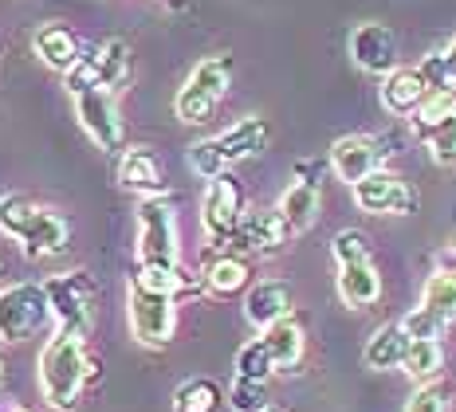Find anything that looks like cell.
I'll return each instance as SVG.
<instances>
[{"instance_id": "cell-1", "label": "cell", "mask_w": 456, "mask_h": 412, "mask_svg": "<svg viewBox=\"0 0 456 412\" xmlns=\"http://www.w3.org/2000/svg\"><path fill=\"white\" fill-rule=\"evenodd\" d=\"M99 373V366L87 358V338L83 334L60 330L40 353V392L52 408L68 412L75 408L83 385Z\"/></svg>"}, {"instance_id": "cell-2", "label": "cell", "mask_w": 456, "mask_h": 412, "mask_svg": "<svg viewBox=\"0 0 456 412\" xmlns=\"http://www.w3.org/2000/svg\"><path fill=\"white\" fill-rule=\"evenodd\" d=\"M228 83H232V60L228 55H208L189 71V79L182 83L174 99L177 118L189 122V126H201L216 114L221 99L228 94Z\"/></svg>"}, {"instance_id": "cell-3", "label": "cell", "mask_w": 456, "mask_h": 412, "mask_svg": "<svg viewBox=\"0 0 456 412\" xmlns=\"http://www.w3.org/2000/svg\"><path fill=\"white\" fill-rule=\"evenodd\" d=\"M138 263L142 267H182L177 213L169 197L138 200Z\"/></svg>"}, {"instance_id": "cell-4", "label": "cell", "mask_w": 456, "mask_h": 412, "mask_svg": "<svg viewBox=\"0 0 456 412\" xmlns=\"http://www.w3.org/2000/svg\"><path fill=\"white\" fill-rule=\"evenodd\" d=\"M126 311H130V330L142 346H166L177 330V299L166 291L130 279V295H126Z\"/></svg>"}, {"instance_id": "cell-5", "label": "cell", "mask_w": 456, "mask_h": 412, "mask_svg": "<svg viewBox=\"0 0 456 412\" xmlns=\"http://www.w3.org/2000/svg\"><path fill=\"white\" fill-rule=\"evenodd\" d=\"M244 220V189L232 174H221L201 193V232L208 244H228Z\"/></svg>"}, {"instance_id": "cell-6", "label": "cell", "mask_w": 456, "mask_h": 412, "mask_svg": "<svg viewBox=\"0 0 456 412\" xmlns=\"http://www.w3.org/2000/svg\"><path fill=\"white\" fill-rule=\"evenodd\" d=\"M52 306H47L44 283H12L0 291V338L4 342H28L47 322Z\"/></svg>"}, {"instance_id": "cell-7", "label": "cell", "mask_w": 456, "mask_h": 412, "mask_svg": "<svg viewBox=\"0 0 456 412\" xmlns=\"http://www.w3.org/2000/svg\"><path fill=\"white\" fill-rule=\"evenodd\" d=\"M413 133L429 146V158L436 166H456V91L429 94L425 107L413 114Z\"/></svg>"}, {"instance_id": "cell-8", "label": "cell", "mask_w": 456, "mask_h": 412, "mask_svg": "<svg viewBox=\"0 0 456 412\" xmlns=\"http://www.w3.org/2000/svg\"><path fill=\"white\" fill-rule=\"evenodd\" d=\"M47 291V306H52V319L60 322V330L68 334H91V295L94 287L83 271H71V275H52L44 283Z\"/></svg>"}, {"instance_id": "cell-9", "label": "cell", "mask_w": 456, "mask_h": 412, "mask_svg": "<svg viewBox=\"0 0 456 412\" xmlns=\"http://www.w3.org/2000/svg\"><path fill=\"white\" fill-rule=\"evenodd\" d=\"M354 205L370 216H413L417 213V189L405 177L378 169L354 185Z\"/></svg>"}, {"instance_id": "cell-10", "label": "cell", "mask_w": 456, "mask_h": 412, "mask_svg": "<svg viewBox=\"0 0 456 412\" xmlns=\"http://www.w3.org/2000/svg\"><path fill=\"white\" fill-rule=\"evenodd\" d=\"M75 118L83 122V130L91 133V141L107 153H118L126 133H122V118L114 107V94L102 87H91L83 94H75Z\"/></svg>"}, {"instance_id": "cell-11", "label": "cell", "mask_w": 456, "mask_h": 412, "mask_svg": "<svg viewBox=\"0 0 456 412\" xmlns=\"http://www.w3.org/2000/svg\"><path fill=\"white\" fill-rule=\"evenodd\" d=\"M350 60L362 67L366 75H386L397 71V36L382 20H366L350 32Z\"/></svg>"}, {"instance_id": "cell-12", "label": "cell", "mask_w": 456, "mask_h": 412, "mask_svg": "<svg viewBox=\"0 0 456 412\" xmlns=\"http://www.w3.org/2000/svg\"><path fill=\"white\" fill-rule=\"evenodd\" d=\"M386 149L382 138H370V133H342V138L330 146V169H335L338 181H346L350 189L358 181H366L370 174H378Z\"/></svg>"}, {"instance_id": "cell-13", "label": "cell", "mask_w": 456, "mask_h": 412, "mask_svg": "<svg viewBox=\"0 0 456 412\" xmlns=\"http://www.w3.org/2000/svg\"><path fill=\"white\" fill-rule=\"evenodd\" d=\"M319 200H322L319 197V166H315V161H303L299 177L283 189L280 205H275V208H280V216L288 220L291 236L307 232V228L319 220Z\"/></svg>"}, {"instance_id": "cell-14", "label": "cell", "mask_w": 456, "mask_h": 412, "mask_svg": "<svg viewBox=\"0 0 456 412\" xmlns=\"http://www.w3.org/2000/svg\"><path fill=\"white\" fill-rule=\"evenodd\" d=\"M288 236H291V228H288V220L280 216V208H256V213H244L232 244L252 255H272L288 244Z\"/></svg>"}, {"instance_id": "cell-15", "label": "cell", "mask_w": 456, "mask_h": 412, "mask_svg": "<svg viewBox=\"0 0 456 412\" xmlns=\"http://www.w3.org/2000/svg\"><path fill=\"white\" fill-rule=\"evenodd\" d=\"M268 138H272L268 118H260V114H248V118L232 122L224 133H216L213 149H216V158H221V166L228 169V166H240V161L256 158V153L268 146Z\"/></svg>"}, {"instance_id": "cell-16", "label": "cell", "mask_w": 456, "mask_h": 412, "mask_svg": "<svg viewBox=\"0 0 456 412\" xmlns=\"http://www.w3.org/2000/svg\"><path fill=\"white\" fill-rule=\"evenodd\" d=\"M433 94L429 79L421 75V67H397L382 79V107L394 118H413L425 107V99Z\"/></svg>"}, {"instance_id": "cell-17", "label": "cell", "mask_w": 456, "mask_h": 412, "mask_svg": "<svg viewBox=\"0 0 456 412\" xmlns=\"http://www.w3.org/2000/svg\"><path fill=\"white\" fill-rule=\"evenodd\" d=\"M288 314H291V287L280 283V279H260L248 291V299H244V319H248L260 334L280 319H288Z\"/></svg>"}, {"instance_id": "cell-18", "label": "cell", "mask_w": 456, "mask_h": 412, "mask_svg": "<svg viewBox=\"0 0 456 412\" xmlns=\"http://www.w3.org/2000/svg\"><path fill=\"white\" fill-rule=\"evenodd\" d=\"M118 185L130 189L138 197H166V177H161V166L150 149H126L118 161Z\"/></svg>"}, {"instance_id": "cell-19", "label": "cell", "mask_w": 456, "mask_h": 412, "mask_svg": "<svg viewBox=\"0 0 456 412\" xmlns=\"http://www.w3.org/2000/svg\"><path fill=\"white\" fill-rule=\"evenodd\" d=\"M68 220H63L60 213H52V208H40L36 213V220L24 228L20 244L24 252L32 255V260H47V255H63L68 252Z\"/></svg>"}, {"instance_id": "cell-20", "label": "cell", "mask_w": 456, "mask_h": 412, "mask_svg": "<svg viewBox=\"0 0 456 412\" xmlns=\"http://www.w3.org/2000/svg\"><path fill=\"white\" fill-rule=\"evenodd\" d=\"M410 342H413V338L405 334V326H402V322H386V326H378V330L366 338V350H362L366 369H378V373H386V369H402L405 353H410Z\"/></svg>"}, {"instance_id": "cell-21", "label": "cell", "mask_w": 456, "mask_h": 412, "mask_svg": "<svg viewBox=\"0 0 456 412\" xmlns=\"http://www.w3.org/2000/svg\"><path fill=\"white\" fill-rule=\"evenodd\" d=\"M338 299L346 306H374L382 299V275H378L374 260L358 263H338Z\"/></svg>"}, {"instance_id": "cell-22", "label": "cell", "mask_w": 456, "mask_h": 412, "mask_svg": "<svg viewBox=\"0 0 456 412\" xmlns=\"http://www.w3.org/2000/svg\"><path fill=\"white\" fill-rule=\"evenodd\" d=\"M36 55H40L52 71L68 75L71 67L83 60V47H79V40H75L63 24H44L40 32H36Z\"/></svg>"}, {"instance_id": "cell-23", "label": "cell", "mask_w": 456, "mask_h": 412, "mask_svg": "<svg viewBox=\"0 0 456 412\" xmlns=\"http://www.w3.org/2000/svg\"><path fill=\"white\" fill-rule=\"evenodd\" d=\"M91 63H94V75H99V87L102 91H118L122 83L130 79V44L118 40V36H110L107 44L99 47H87Z\"/></svg>"}, {"instance_id": "cell-24", "label": "cell", "mask_w": 456, "mask_h": 412, "mask_svg": "<svg viewBox=\"0 0 456 412\" xmlns=\"http://www.w3.org/2000/svg\"><path fill=\"white\" fill-rule=\"evenodd\" d=\"M264 338V346H268V353H272V361H275V369L280 373H291L303 361V326L291 319H280L275 326H268V330L260 334Z\"/></svg>"}, {"instance_id": "cell-25", "label": "cell", "mask_w": 456, "mask_h": 412, "mask_svg": "<svg viewBox=\"0 0 456 412\" xmlns=\"http://www.w3.org/2000/svg\"><path fill=\"white\" fill-rule=\"evenodd\" d=\"M402 369L410 373V381H417V385H433V381L441 377V369H444L441 342L413 338L410 342V353H405V361H402Z\"/></svg>"}, {"instance_id": "cell-26", "label": "cell", "mask_w": 456, "mask_h": 412, "mask_svg": "<svg viewBox=\"0 0 456 412\" xmlns=\"http://www.w3.org/2000/svg\"><path fill=\"white\" fill-rule=\"evenodd\" d=\"M248 275L252 271H248V260H244V255H221V260L208 263L205 287L213 295H236L248 287Z\"/></svg>"}, {"instance_id": "cell-27", "label": "cell", "mask_w": 456, "mask_h": 412, "mask_svg": "<svg viewBox=\"0 0 456 412\" xmlns=\"http://www.w3.org/2000/svg\"><path fill=\"white\" fill-rule=\"evenodd\" d=\"M421 311H429L433 319H441L444 326L456 322V275H441V271H433L429 279H425Z\"/></svg>"}, {"instance_id": "cell-28", "label": "cell", "mask_w": 456, "mask_h": 412, "mask_svg": "<svg viewBox=\"0 0 456 412\" xmlns=\"http://www.w3.org/2000/svg\"><path fill=\"white\" fill-rule=\"evenodd\" d=\"M221 408V385L208 377H189L174 392V412H216Z\"/></svg>"}, {"instance_id": "cell-29", "label": "cell", "mask_w": 456, "mask_h": 412, "mask_svg": "<svg viewBox=\"0 0 456 412\" xmlns=\"http://www.w3.org/2000/svg\"><path fill=\"white\" fill-rule=\"evenodd\" d=\"M421 75H425V79H429L433 94H441V91H456V36H452V40L441 47V52L425 55Z\"/></svg>"}, {"instance_id": "cell-30", "label": "cell", "mask_w": 456, "mask_h": 412, "mask_svg": "<svg viewBox=\"0 0 456 412\" xmlns=\"http://www.w3.org/2000/svg\"><path fill=\"white\" fill-rule=\"evenodd\" d=\"M36 213H40V205H36V200L28 197V193H8V197H0V228H4L8 236L20 239L24 228L36 220Z\"/></svg>"}, {"instance_id": "cell-31", "label": "cell", "mask_w": 456, "mask_h": 412, "mask_svg": "<svg viewBox=\"0 0 456 412\" xmlns=\"http://www.w3.org/2000/svg\"><path fill=\"white\" fill-rule=\"evenodd\" d=\"M275 373V361L268 346H264V338H252L244 342L240 353H236V377H248V381H264L268 385V377Z\"/></svg>"}, {"instance_id": "cell-32", "label": "cell", "mask_w": 456, "mask_h": 412, "mask_svg": "<svg viewBox=\"0 0 456 412\" xmlns=\"http://www.w3.org/2000/svg\"><path fill=\"white\" fill-rule=\"evenodd\" d=\"M228 405H232V412H268L272 408L268 385H264V381L236 377L232 385H228Z\"/></svg>"}, {"instance_id": "cell-33", "label": "cell", "mask_w": 456, "mask_h": 412, "mask_svg": "<svg viewBox=\"0 0 456 412\" xmlns=\"http://www.w3.org/2000/svg\"><path fill=\"white\" fill-rule=\"evenodd\" d=\"M330 255H335V263L374 260V252H370V236L358 232V228H342V232L335 236V244H330Z\"/></svg>"}, {"instance_id": "cell-34", "label": "cell", "mask_w": 456, "mask_h": 412, "mask_svg": "<svg viewBox=\"0 0 456 412\" xmlns=\"http://www.w3.org/2000/svg\"><path fill=\"white\" fill-rule=\"evenodd\" d=\"M189 169H193L197 177H205V181H213V177L228 174V169L221 166V158H216V149H213V138L197 141V146L189 149Z\"/></svg>"}, {"instance_id": "cell-35", "label": "cell", "mask_w": 456, "mask_h": 412, "mask_svg": "<svg viewBox=\"0 0 456 412\" xmlns=\"http://www.w3.org/2000/svg\"><path fill=\"white\" fill-rule=\"evenodd\" d=\"M402 326H405V334H410V338H429V342H441V334H444V322H441V319H433V314H429V311H421V306L405 314Z\"/></svg>"}, {"instance_id": "cell-36", "label": "cell", "mask_w": 456, "mask_h": 412, "mask_svg": "<svg viewBox=\"0 0 456 412\" xmlns=\"http://www.w3.org/2000/svg\"><path fill=\"white\" fill-rule=\"evenodd\" d=\"M405 412H444V389L436 385H417V392L410 397V405H405Z\"/></svg>"}, {"instance_id": "cell-37", "label": "cell", "mask_w": 456, "mask_h": 412, "mask_svg": "<svg viewBox=\"0 0 456 412\" xmlns=\"http://www.w3.org/2000/svg\"><path fill=\"white\" fill-rule=\"evenodd\" d=\"M436 271H441V275H456V247L436 252Z\"/></svg>"}, {"instance_id": "cell-38", "label": "cell", "mask_w": 456, "mask_h": 412, "mask_svg": "<svg viewBox=\"0 0 456 412\" xmlns=\"http://www.w3.org/2000/svg\"><path fill=\"white\" fill-rule=\"evenodd\" d=\"M0 385H4V358H0Z\"/></svg>"}, {"instance_id": "cell-39", "label": "cell", "mask_w": 456, "mask_h": 412, "mask_svg": "<svg viewBox=\"0 0 456 412\" xmlns=\"http://www.w3.org/2000/svg\"><path fill=\"white\" fill-rule=\"evenodd\" d=\"M8 412H28V408H8Z\"/></svg>"}, {"instance_id": "cell-40", "label": "cell", "mask_w": 456, "mask_h": 412, "mask_svg": "<svg viewBox=\"0 0 456 412\" xmlns=\"http://www.w3.org/2000/svg\"><path fill=\"white\" fill-rule=\"evenodd\" d=\"M0 412H8V405H0Z\"/></svg>"}, {"instance_id": "cell-41", "label": "cell", "mask_w": 456, "mask_h": 412, "mask_svg": "<svg viewBox=\"0 0 456 412\" xmlns=\"http://www.w3.org/2000/svg\"><path fill=\"white\" fill-rule=\"evenodd\" d=\"M0 271H4V260H0Z\"/></svg>"}, {"instance_id": "cell-42", "label": "cell", "mask_w": 456, "mask_h": 412, "mask_svg": "<svg viewBox=\"0 0 456 412\" xmlns=\"http://www.w3.org/2000/svg\"><path fill=\"white\" fill-rule=\"evenodd\" d=\"M268 412H280V408H268Z\"/></svg>"}]
</instances>
